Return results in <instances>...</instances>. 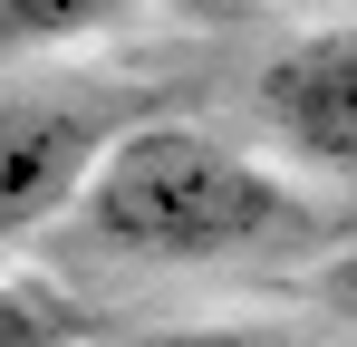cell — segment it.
<instances>
[{"instance_id":"4","label":"cell","mask_w":357,"mask_h":347,"mask_svg":"<svg viewBox=\"0 0 357 347\" xmlns=\"http://www.w3.org/2000/svg\"><path fill=\"white\" fill-rule=\"evenodd\" d=\"M145 0H0V58H39V49H77L97 29H126Z\"/></svg>"},{"instance_id":"3","label":"cell","mask_w":357,"mask_h":347,"mask_svg":"<svg viewBox=\"0 0 357 347\" xmlns=\"http://www.w3.org/2000/svg\"><path fill=\"white\" fill-rule=\"evenodd\" d=\"M251 116L290 164L357 183V20L299 29L290 49H271V68L251 77Z\"/></svg>"},{"instance_id":"1","label":"cell","mask_w":357,"mask_h":347,"mask_svg":"<svg viewBox=\"0 0 357 347\" xmlns=\"http://www.w3.org/2000/svg\"><path fill=\"white\" fill-rule=\"evenodd\" d=\"M77 241L135 270H213V261H299L328 241V213L280 164L241 155L203 125H126L77 203Z\"/></svg>"},{"instance_id":"6","label":"cell","mask_w":357,"mask_h":347,"mask_svg":"<svg viewBox=\"0 0 357 347\" xmlns=\"http://www.w3.org/2000/svg\"><path fill=\"white\" fill-rule=\"evenodd\" d=\"M135 347H319L299 328H271V318H193V328H155Z\"/></svg>"},{"instance_id":"5","label":"cell","mask_w":357,"mask_h":347,"mask_svg":"<svg viewBox=\"0 0 357 347\" xmlns=\"http://www.w3.org/2000/svg\"><path fill=\"white\" fill-rule=\"evenodd\" d=\"M87 338V309L59 299L39 280H0V347H77Z\"/></svg>"},{"instance_id":"2","label":"cell","mask_w":357,"mask_h":347,"mask_svg":"<svg viewBox=\"0 0 357 347\" xmlns=\"http://www.w3.org/2000/svg\"><path fill=\"white\" fill-rule=\"evenodd\" d=\"M116 116L87 97H0V241L77 222L97 164L116 155Z\"/></svg>"}]
</instances>
